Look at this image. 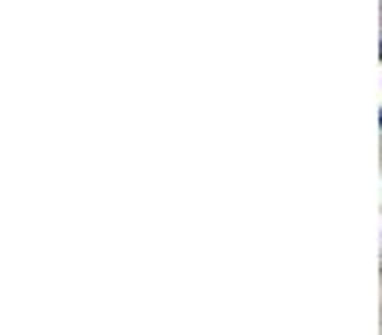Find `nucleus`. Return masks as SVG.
I'll list each match as a JSON object with an SVG mask.
<instances>
[{
    "label": "nucleus",
    "instance_id": "f257e3e1",
    "mask_svg": "<svg viewBox=\"0 0 382 335\" xmlns=\"http://www.w3.org/2000/svg\"><path fill=\"white\" fill-rule=\"evenodd\" d=\"M379 121H382V114H379Z\"/></svg>",
    "mask_w": 382,
    "mask_h": 335
}]
</instances>
